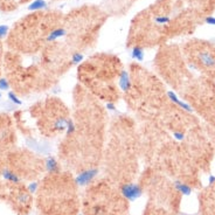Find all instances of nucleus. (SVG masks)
I'll use <instances>...</instances> for the list:
<instances>
[{
	"label": "nucleus",
	"instance_id": "1",
	"mask_svg": "<svg viewBox=\"0 0 215 215\" xmlns=\"http://www.w3.org/2000/svg\"><path fill=\"white\" fill-rule=\"evenodd\" d=\"M120 194L124 199L133 202L143 195V188L139 184H124L120 186Z\"/></svg>",
	"mask_w": 215,
	"mask_h": 215
},
{
	"label": "nucleus",
	"instance_id": "3",
	"mask_svg": "<svg viewBox=\"0 0 215 215\" xmlns=\"http://www.w3.org/2000/svg\"><path fill=\"white\" fill-rule=\"evenodd\" d=\"M26 144L28 145V147L33 149L35 152L41 153V154H48L50 151V146L48 144H46V143H39L32 138H28L26 140Z\"/></svg>",
	"mask_w": 215,
	"mask_h": 215
},
{
	"label": "nucleus",
	"instance_id": "22",
	"mask_svg": "<svg viewBox=\"0 0 215 215\" xmlns=\"http://www.w3.org/2000/svg\"><path fill=\"white\" fill-rule=\"evenodd\" d=\"M173 137L176 139V140H184L185 139V135L180 131H174L173 132Z\"/></svg>",
	"mask_w": 215,
	"mask_h": 215
},
{
	"label": "nucleus",
	"instance_id": "11",
	"mask_svg": "<svg viewBox=\"0 0 215 215\" xmlns=\"http://www.w3.org/2000/svg\"><path fill=\"white\" fill-rule=\"evenodd\" d=\"M174 188L184 195H189L192 193V187L189 185L185 184V183H181V181H175L174 183Z\"/></svg>",
	"mask_w": 215,
	"mask_h": 215
},
{
	"label": "nucleus",
	"instance_id": "19",
	"mask_svg": "<svg viewBox=\"0 0 215 215\" xmlns=\"http://www.w3.org/2000/svg\"><path fill=\"white\" fill-rule=\"evenodd\" d=\"M9 89V83H8V81L6 80V78H0V90H4V91H6V90H8Z\"/></svg>",
	"mask_w": 215,
	"mask_h": 215
},
{
	"label": "nucleus",
	"instance_id": "23",
	"mask_svg": "<svg viewBox=\"0 0 215 215\" xmlns=\"http://www.w3.org/2000/svg\"><path fill=\"white\" fill-rule=\"evenodd\" d=\"M205 22L212 26H215V16H207L205 19Z\"/></svg>",
	"mask_w": 215,
	"mask_h": 215
},
{
	"label": "nucleus",
	"instance_id": "10",
	"mask_svg": "<svg viewBox=\"0 0 215 215\" xmlns=\"http://www.w3.org/2000/svg\"><path fill=\"white\" fill-rule=\"evenodd\" d=\"M68 118L66 117H59L55 119V122H54L53 124V128L55 129L56 131H64L67 129V125H68Z\"/></svg>",
	"mask_w": 215,
	"mask_h": 215
},
{
	"label": "nucleus",
	"instance_id": "27",
	"mask_svg": "<svg viewBox=\"0 0 215 215\" xmlns=\"http://www.w3.org/2000/svg\"><path fill=\"white\" fill-rule=\"evenodd\" d=\"M77 215H82V214H77Z\"/></svg>",
	"mask_w": 215,
	"mask_h": 215
},
{
	"label": "nucleus",
	"instance_id": "2",
	"mask_svg": "<svg viewBox=\"0 0 215 215\" xmlns=\"http://www.w3.org/2000/svg\"><path fill=\"white\" fill-rule=\"evenodd\" d=\"M98 174V168L91 167V168H88L85 171H82L75 179V183L80 186H87L90 184L94 179L96 178V175Z\"/></svg>",
	"mask_w": 215,
	"mask_h": 215
},
{
	"label": "nucleus",
	"instance_id": "18",
	"mask_svg": "<svg viewBox=\"0 0 215 215\" xmlns=\"http://www.w3.org/2000/svg\"><path fill=\"white\" fill-rule=\"evenodd\" d=\"M167 97L170 98V101L171 102H173L174 104H178L179 102H180V98H179L178 96H176V94L175 93H173V91H167Z\"/></svg>",
	"mask_w": 215,
	"mask_h": 215
},
{
	"label": "nucleus",
	"instance_id": "9",
	"mask_svg": "<svg viewBox=\"0 0 215 215\" xmlns=\"http://www.w3.org/2000/svg\"><path fill=\"white\" fill-rule=\"evenodd\" d=\"M66 35V29L63 28H56V29H53L49 34H48V37H47V41L48 42H53V41H55L57 40L59 38H62Z\"/></svg>",
	"mask_w": 215,
	"mask_h": 215
},
{
	"label": "nucleus",
	"instance_id": "24",
	"mask_svg": "<svg viewBox=\"0 0 215 215\" xmlns=\"http://www.w3.org/2000/svg\"><path fill=\"white\" fill-rule=\"evenodd\" d=\"M106 109L110 110V111H115L116 110V106H115V104L112 102H108L106 103Z\"/></svg>",
	"mask_w": 215,
	"mask_h": 215
},
{
	"label": "nucleus",
	"instance_id": "14",
	"mask_svg": "<svg viewBox=\"0 0 215 215\" xmlns=\"http://www.w3.org/2000/svg\"><path fill=\"white\" fill-rule=\"evenodd\" d=\"M170 20H171L170 16H167V15H158V16L154 18V22L158 24V25L167 24V22H170Z\"/></svg>",
	"mask_w": 215,
	"mask_h": 215
},
{
	"label": "nucleus",
	"instance_id": "25",
	"mask_svg": "<svg viewBox=\"0 0 215 215\" xmlns=\"http://www.w3.org/2000/svg\"><path fill=\"white\" fill-rule=\"evenodd\" d=\"M208 181H209V184H210V185H213V184H215V175H213V174H210V175L208 176Z\"/></svg>",
	"mask_w": 215,
	"mask_h": 215
},
{
	"label": "nucleus",
	"instance_id": "6",
	"mask_svg": "<svg viewBox=\"0 0 215 215\" xmlns=\"http://www.w3.org/2000/svg\"><path fill=\"white\" fill-rule=\"evenodd\" d=\"M45 166L48 173H59L61 167L60 164L56 161V159L54 157H47L46 161H45Z\"/></svg>",
	"mask_w": 215,
	"mask_h": 215
},
{
	"label": "nucleus",
	"instance_id": "12",
	"mask_svg": "<svg viewBox=\"0 0 215 215\" xmlns=\"http://www.w3.org/2000/svg\"><path fill=\"white\" fill-rule=\"evenodd\" d=\"M47 7V3L45 0H34V1L28 6L29 11H38V9H42Z\"/></svg>",
	"mask_w": 215,
	"mask_h": 215
},
{
	"label": "nucleus",
	"instance_id": "5",
	"mask_svg": "<svg viewBox=\"0 0 215 215\" xmlns=\"http://www.w3.org/2000/svg\"><path fill=\"white\" fill-rule=\"evenodd\" d=\"M198 60L206 68H214L215 67V57H214L213 54L210 51H208V50L200 51L199 55H198Z\"/></svg>",
	"mask_w": 215,
	"mask_h": 215
},
{
	"label": "nucleus",
	"instance_id": "20",
	"mask_svg": "<svg viewBox=\"0 0 215 215\" xmlns=\"http://www.w3.org/2000/svg\"><path fill=\"white\" fill-rule=\"evenodd\" d=\"M8 33V26L7 25H0V39H4Z\"/></svg>",
	"mask_w": 215,
	"mask_h": 215
},
{
	"label": "nucleus",
	"instance_id": "13",
	"mask_svg": "<svg viewBox=\"0 0 215 215\" xmlns=\"http://www.w3.org/2000/svg\"><path fill=\"white\" fill-rule=\"evenodd\" d=\"M84 56H83V54L80 53V51H76L74 53L73 55H71V63H74V64H80L82 61H83Z\"/></svg>",
	"mask_w": 215,
	"mask_h": 215
},
{
	"label": "nucleus",
	"instance_id": "4",
	"mask_svg": "<svg viewBox=\"0 0 215 215\" xmlns=\"http://www.w3.org/2000/svg\"><path fill=\"white\" fill-rule=\"evenodd\" d=\"M131 77L126 70H122L118 75V87L122 91H129L131 89Z\"/></svg>",
	"mask_w": 215,
	"mask_h": 215
},
{
	"label": "nucleus",
	"instance_id": "26",
	"mask_svg": "<svg viewBox=\"0 0 215 215\" xmlns=\"http://www.w3.org/2000/svg\"><path fill=\"white\" fill-rule=\"evenodd\" d=\"M3 97V95H1V93H0V98H1Z\"/></svg>",
	"mask_w": 215,
	"mask_h": 215
},
{
	"label": "nucleus",
	"instance_id": "16",
	"mask_svg": "<svg viewBox=\"0 0 215 215\" xmlns=\"http://www.w3.org/2000/svg\"><path fill=\"white\" fill-rule=\"evenodd\" d=\"M75 130H76V126H75L74 122L71 120V119H69V120H68V125H67V129H66L67 135H68V136H69V135H73V133L75 132Z\"/></svg>",
	"mask_w": 215,
	"mask_h": 215
},
{
	"label": "nucleus",
	"instance_id": "7",
	"mask_svg": "<svg viewBox=\"0 0 215 215\" xmlns=\"http://www.w3.org/2000/svg\"><path fill=\"white\" fill-rule=\"evenodd\" d=\"M1 175H3V178L5 179V180H7V181H9V183H13V184H18V183H20V178L18 176V174H16V173H14L13 171L8 170V168L3 170Z\"/></svg>",
	"mask_w": 215,
	"mask_h": 215
},
{
	"label": "nucleus",
	"instance_id": "8",
	"mask_svg": "<svg viewBox=\"0 0 215 215\" xmlns=\"http://www.w3.org/2000/svg\"><path fill=\"white\" fill-rule=\"evenodd\" d=\"M131 57L138 62H141L145 57V54H144V49L140 46H135L131 50Z\"/></svg>",
	"mask_w": 215,
	"mask_h": 215
},
{
	"label": "nucleus",
	"instance_id": "15",
	"mask_svg": "<svg viewBox=\"0 0 215 215\" xmlns=\"http://www.w3.org/2000/svg\"><path fill=\"white\" fill-rule=\"evenodd\" d=\"M7 97H8V99H9V102H12L13 104H15V105H21L22 104V102H21V99H19V97H18L13 91H9L8 93V95H7Z\"/></svg>",
	"mask_w": 215,
	"mask_h": 215
},
{
	"label": "nucleus",
	"instance_id": "17",
	"mask_svg": "<svg viewBox=\"0 0 215 215\" xmlns=\"http://www.w3.org/2000/svg\"><path fill=\"white\" fill-rule=\"evenodd\" d=\"M176 105H178V106H180L181 109L186 110L187 112H193V108H192L188 103H186V102H184V101H181V99H180V102H179Z\"/></svg>",
	"mask_w": 215,
	"mask_h": 215
},
{
	"label": "nucleus",
	"instance_id": "21",
	"mask_svg": "<svg viewBox=\"0 0 215 215\" xmlns=\"http://www.w3.org/2000/svg\"><path fill=\"white\" fill-rule=\"evenodd\" d=\"M38 187H39V183H30L28 185V192L29 193H35L37 189H38Z\"/></svg>",
	"mask_w": 215,
	"mask_h": 215
}]
</instances>
